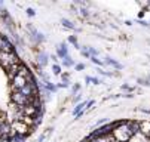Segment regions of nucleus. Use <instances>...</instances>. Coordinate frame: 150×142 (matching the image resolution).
<instances>
[{
    "label": "nucleus",
    "instance_id": "9d476101",
    "mask_svg": "<svg viewBox=\"0 0 150 142\" xmlns=\"http://www.w3.org/2000/svg\"><path fill=\"white\" fill-rule=\"evenodd\" d=\"M48 64V55L45 52H40L39 53V65L40 67H45Z\"/></svg>",
    "mask_w": 150,
    "mask_h": 142
},
{
    "label": "nucleus",
    "instance_id": "412c9836",
    "mask_svg": "<svg viewBox=\"0 0 150 142\" xmlns=\"http://www.w3.org/2000/svg\"><path fill=\"white\" fill-rule=\"evenodd\" d=\"M80 12H82V15H83V16H89V10H88V9H82Z\"/></svg>",
    "mask_w": 150,
    "mask_h": 142
},
{
    "label": "nucleus",
    "instance_id": "6e6552de",
    "mask_svg": "<svg viewBox=\"0 0 150 142\" xmlns=\"http://www.w3.org/2000/svg\"><path fill=\"white\" fill-rule=\"evenodd\" d=\"M57 53L59 58H67L69 56V48H67V43H59L58 45V49H57Z\"/></svg>",
    "mask_w": 150,
    "mask_h": 142
},
{
    "label": "nucleus",
    "instance_id": "aec40b11",
    "mask_svg": "<svg viewBox=\"0 0 150 142\" xmlns=\"http://www.w3.org/2000/svg\"><path fill=\"white\" fill-rule=\"evenodd\" d=\"M91 82H92L94 85H100V83H101V80H98L97 77H91Z\"/></svg>",
    "mask_w": 150,
    "mask_h": 142
},
{
    "label": "nucleus",
    "instance_id": "f8f14e48",
    "mask_svg": "<svg viewBox=\"0 0 150 142\" xmlns=\"http://www.w3.org/2000/svg\"><path fill=\"white\" fill-rule=\"evenodd\" d=\"M61 24L66 27V28H69V30H74V24H73L71 21H69V19H66V18H64L62 21H61Z\"/></svg>",
    "mask_w": 150,
    "mask_h": 142
},
{
    "label": "nucleus",
    "instance_id": "c85d7f7f",
    "mask_svg": "<svg viewBox=\"0 0 150 142\" xmlns=\"http://www.w3.org/2000/svg\"><path fill=\"white\" fill-rule=\"evenodd\" d=\"M147 80H149V82H150V76H149V77H147Z\"/></svg>",
    "mask_w": 150,
    "mask_h": 142
},
{
    "label": "nucleus",
    "instance_id": "a211bd4d",
    "mask_svg": "<svg viewBox=\"0 0 150 142\" xmlns=\"http://www.w3.org/2000/svg\"><path fill=\"white\" fill-rule=\"evenodd\" d=\"M138 83L143 85V86H150V82H149L147 78H138Z\"/></svg>",
    "mask_w": 150,
    "mask_h": 142
},
{
    "label": "nucleus",
    "instance_id": "ddd939ff",
    "mask_svg": "<svg viewBox=\"0 0 150 142\" xmlns=\"http://www.w3.org/2000/svg\"><path fill=\"white\" fill-rule=\"evenodd\" d=\"M45 87H46V90L48 92H57V86H54L52 83H49V82H45Z\"/></svg>",
    "mask_w": 150,
    "mask_h": 142
},
{
    "label": "nucleus",
    "instance_id": "5701e85b",
    "mask_svg": "<svg viewBox=\"0 0 150 142\" xmlns=\"http://www.w3.org/2000/svg\"><path fill=\"white\" fill-rule=\"evenodd\" d=\"M79 90H80V85H74V86H73V92L76 93V92H79Z\"/></svg>",
    "mask_w": 150,
    "mask_h": 142
},
{
    "label": "nucleus",
    "instance_id": "7ed1b4c3",
    "mask_svg": "<svg viewBox=\"0 0 150 142\" xmlns=\"http://www.w3.org/2000/svg\"><path fill=\"white\" fill-rule=\"evenodd\" d=\"M12 101L18 105V107H25L31 102V98L24 96L21 92H12Z\"/></svg>",
    "mask_w": 150,
    "mask_h": 142
},
{
    "label": "nucleus",
    "instance_id": "393cba45",
    "mask_svg": "<svg viewBox=\"0 0 150 142\" xmlns=\"http://www.w3.org/2000/svg\"><path fill=\"white\" fill-rule=\"evenodd\" d=\"M103 123H105V118H101V120H98V121H97V126H100V125H103Z\"/></svg>",
    "mask_w": 150,
    "mask_h": 142
},
{
    "label": "nucleus",
    "instance_id": "0eeeda50",
    "mask_svg": "<svg viewBox=\"0 0 150 142\" xmlns=\"http://www.w3.org/2000/svg\"><path fill=\"white\" fill-rule=\"evenodd\" d=\"M21 64L23 62H18V64H13V65H11L6 71H8V76H9V78L12 80L13 77H16L18 76V73H19V67H21Z\"/></svg>",
    "mask_w": 150,
    "mask_h": 142
},
{
    "label": "nucleus",
    "instance_id": "bb28decb",
    "mask_svg": "<svg viewBox=\"0 0 150 142\" xmlns=\"http://www.w3.org/2000/svg\"><path fill=\"white\" fill-rule=\"evenodd\" d=\"M82 142H97V139H88V138H86V139L82 141Z\"/></svg>",
    "mask_w": 150,
    "mask_h": 142
},
{
    "label": "nucleus",
    "instance_id": "4be33fe9",
    "mask_svg": "<svg viewBox=\"0 0 150 142\" xmlns=\"http://www.w3.org/2000/svg\"><path fill=\"white\" fill-rule=\"evenodd\" d=\"M83 68H85V64H77V65H76V70H77V71H82Z\"/></svg>",
    "mask_w": 150,
    "mask_h": 142
},
{
    "label": "nucleus",
    "instance_id": "2eb2a0df",
    "mask_svg": "<svg viewBox=\"0 0 150 142\" xmlns=\"http://www.w3.org/2000/svg\"><path fill=\"white\" fill-rule=\"evenodd\" d=\"M69 42H70L74 48L79 49V43H77V37H76V36H70V37H69Z\"/></svg>",
    "mask_w": 150,
    "mask_h": 142
},
{
    "label": "nucleus",
    "instance_id": "423d86ee",
    "mask_svg": "<svg viewBox=\"0 0 150 142\" xmlns=\"http://www.w3.org/2000/svg\"><path fill=\"white\" fill-rule=\"evenodd\" d=\"M138 129H140V132L143 135H146L149 138L150 136V121H147V120L140 121V123H138Z\"/></svg>",
    "mask_w": 150,
    "mask_h": 142
},
{
    "label": "nucleus",
    "instance_id": "f3484780",
    "mask_svg": "<svg viewBox=\"0 0 150 142\" xmlns=\"http://www.w3.org/2000/svg\"><path fill=\"white\" fill-rule=\"evenodd\" d=\"M52 71H54V74H57V76H59L61 74V67L59 65H52Z\"/></svg>",
    "mask_w": 150,
    "mask_h": 142
},
{
    "label": "nucleus",
    "instance_id": "f03ea898",
    "mask_svg": "<svg viewBox=\"0 0 150 142\" xmlns=\"http://www.w3.org/2000/svg\"><path fill=\"white\" fill-rule=\"evenodd\" d=\"M18 62H21V61H19L18 55L15 53V50L13 52H0V65L3 68L8 70L11 65L18 64Z\"/></svg>",
    "mask_w": 150,
    "mask_h": 142
},
{
    "label": "nucleus",
    "instance_id": "f257e3e1",
    "mask_svg": "<svg viewBox=\"0 0 150 142\" xmlns=\"http://www.w3.org/2000/svg\"><path fill=\"white\" fill-rule=\"evenodd\" d=\"M112 136L116 139V142H128L134 136V132L129 126V121H120V125L113 129Z\"/></svg>",
    "mask_w": 150,
    "mask_h": 142
},
{
    "label": "nucleus",
    "instance_id": "cd10ccee",
    "mask_svg": "<svg viewBox=\"0 0 150 142\" xmlns=\"http://www.w3.org/2000/svg\"><path fill=\"white\" fill-rule=\"evenodd\" d=\"M59 87H69V83H61Z\"/></svg>",
    "mask_w": 150,
    "mask_h": 142
},
{
    "label": "nucleus",
    "instance_id": "dca6fc26",
    "mask_svg": "<svg viewBox=\"0 0 150 142\" xmlns=\"http://www.w3.org/2000/svg\"><path fill=\"white\" fill-rule=\"evenodd\" d=\"M91 61H92L94 64H97V65H104L105 64V62H103V61H100L97 56H91Z\"/></svg>",
    "mask_w": 150,
    "mask_h": 142
},
{
    "label": "nucleus",
    "instance_id": "6ab92c4d",
    "mask_svg": "<svg viewBox=\"0 0 150 142\" xmlns=\"http://www.w3.org/2000/svg\"><path fill=\"white\" fill-rule=\"evenodd\" d=\"M25 12H27V15H28V16H34V15H36L34 9H31V8H28V9H27Z\"/></svg>",
    "mask_w": 150,
    "mask_h": 142
},
{
    "label": "nucleus",
    "instance_id": "a878e982",
    "mask_svg": "<svg viewBox=\"0 0 150 142\" xmlns=\"http://www.w3.org/2000/svg\"><path fill=\"white\" fill-rule=\"evenodd\" d=\"M122 89H125V90H132V89H131L129 86H128V85H123V86H122Z\"/></svg>",
    "mask_w": 150,
    "mask_h": 142
},
{
    "label": "nucleus",
    "instance_id": "9b49d317",
    "mask_svg": "<svg viewBox=\"0 0 150 142\" xmlns=\"http://www.w3.org/2000/svg\"><path fill=\"white\" fill-rule=\"evenodd\" d=\"M105 64H109V65H113L115 68H117V70H120L122 68V65L119 64V62H116L115 59H112L110 56H105Z\"/></svg>",
    "mask_w": 150,
    "mask_h": 142
},
{
    "label": "nucleus",
    "instance_id": "39448f33",
    "mask_svg": "<svg viewBox=\"0 0 150 142\" xmlns=\"http://www.w3.org/2000/svg\"><path fill=\"white\" fill-rule=\"evenodd\" d=\"M13 45L9 42V38L3 34H0V52H13Z\"/></svg>",
    "mask_w": 150,
    "mask_h": 142
},
{
    "label": "nucleus",
    "instance_id": "20e7f679",
    "mask_svg": "<svg viewBox=\"0 0 150 142\" xmlns=\"http://www.w3.org/2000/svg\"><path fill=\"white\" fill-rule=\"evenodd\" d=\"M25 85H27V80L23 76H16V77H13L11 80V87H12L13 92H19Z\"/></svg>",
    "mask_w": 150,
    "mask_h": 142
},
{
    "label": "nucleus",
    "instance_id": "1a4fd4ad",
    "mask_svg": "<svg viewBox=\"0 0 150 142\" xmlns=\"http://www.w3.org/2000/svg\"><path fill=\"white\" fill-rule=\"evenodd\" d=\"M85 105H86V102H80V104H77V105L74 107V110H73V115H76V117L79 118V117L82 115V111H83Z\"/></svg>",
    "mask_w": 150,
    "mask_h": 142
},
{
    "label": "nucleus",
    "instance_id": "b1692460",
    "mask_svg": "<svg viewBox=\"0 0 150 142\" xmlns=\"http://www.w3.org/2000/svg\"><path fill=\"white\" fill-rule=\"evenodd\" d=\"M94 104H95V101H94V99H92V101H89V102H86V105H88V108H91V107H92Z\"/></svg>",
    "mask_w": 150,
    "mask_h": 142
},
{
    "label": "nucleus",
    "instance_id": "4468645a",
    "mask_svg": "<svg viewBox=\"0 0 150 142\" xmlns=\"http://www.w3.org/2000/svg\"><path fill=\"white\" fill-rule=\"evenodd\" d=\"M62 62H64V67H71V65L74 64V62H73V59L70 58V55H69L67 58H64V59H62Z\"/></svg>",
    "mask_w": 150,
    "mask_h": 142
}]
</instances>
